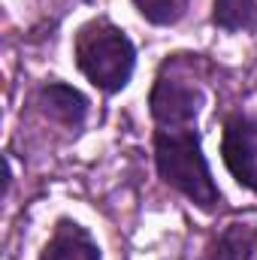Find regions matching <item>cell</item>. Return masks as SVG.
<instances>
[{
	"mask_svg": "<svg viewBox=\"0 0 257 260\" xmlns=\"http://www.w3.org/2000/svg\"><path fill=\"white\" fill-rule=\"evenodd\" d=\"M154 160L167 185L194 200L200 209H212L221 194L212 182L209 164L200 148V136L191 127H160L154 133Z\"/></svg>",
	"mask_w": 257,
	"mask_h": 260,
	"instance_id": "1",
	"label": "cell"
},
{
	"mask_svg": "<svg viewBox=\"0 0 257 260\" xmlns=\"http://www.w3.org/2000/svg\"><path fill=\"white\" fill-rule=\"evenodd\" d=\"M76 64L106 94L121 91L133 76L136 49L124 30L109 21H91L76 37Z\"/></svg>",
	"mask_w": 257,
	"mask_h": 260,
	"instance_id": "2",
	"label": "cell"
},
{
	"mask_svg": "<svg viewBox=\"0 0 257 260\" xmlns=\"http://www.w3.org/2000/svg\"><path fill=\"white\" fill-rule=\"evenodd\" d=\"M224 164L239 185L257 191V118L233 115L224 124Z\"/></svg>",
	"mask_w": 257,
	"mask_h": 260,
	"instance_id": "3",
	"label": "cell"
},
{
	"mask_svg": "<svg viewBox=\"0 0 257 260\" xmlns=\"http://www.w3.org/2000/svg\"><path fill=\"white\" fill-rule=\"evenodd\" d=\"M148 106L160 127H191L200 112V91L176 79H157Z\"/></svg>",
	"mask_w": 257,
	"mask_h": 260,
	"instance_id": "4",
	"label": "cell"
},
{
	"mask_svg": "<svg viewBox=\"0 0 257 260\" xmlns=\"http://www.w3.org/2000/svg\"><path fill=\"white\" fill-rule=\"evenodd\" d=\"M40 260H100V248L85 227L76 221H61Z\"/></svg>",
	"mask_w": 257,
	"mask_h": 260,
	"instance_id": "5",
	"label": "cell"
},
{
	"mask_svg": "<svg viewBox=\"0 0 257 260\" xmlns=\"http://www.w3.org/2000/svg\"><path fill=\"white\" fill-rule=\"evenodd\" d=\"M40 100H43L46 115H52L55 121H61V124H67V127H79V124L85 121V112H88L85 94H79L76 88H70V85H64V82L46 85L43 94H40Z\"/></svg>",
	"mask_w": 257,
	"mask_h": 260,
	"instance_id": "6",
	"label": "cell"
},
{
	"mask_svg": "<svg viewBox=\"0 0 257 260\" xmlns=\"http://www.w3.org/2000/svg\"><path fill=\"white\" fill-rule=\"evenodd\" d=\"M215 260H257V224H230L218 236Z\"/></svg>",
	"mask_w": 257,
	"mask_h": 260,
	"instance_id": "7",
	"label": "cell"
},
{
	"mask_svg": "<svg viewBox=\"0 0 257 260\" xmlns=\"http://www.w3.org/2000/svg\"><path fill=\"white\" fill-rule=\"evenodd\" d=\"M215 24L224 30L257 27V0H215Z\"/></svg>",
	"mask_w": 257,
	"mask_h": 260,
	"instance_id": "8",
	"label": "cell"
},
{
	"mask_svg": "<svg viewBox=\"0 0 257 260\" xmlns=\"http://www.w3.org/2000/svg\"><path fill=\"white\" fill-rule=\"evenodd\" d=\"M133 3L151 24H173L182 18L188 6V0H133Z\"/></svg>",
	"mask_w": 257,
	"mask_h": 260,
	"instance_id": "9",
	"label": "cell"
}]
</instances>
